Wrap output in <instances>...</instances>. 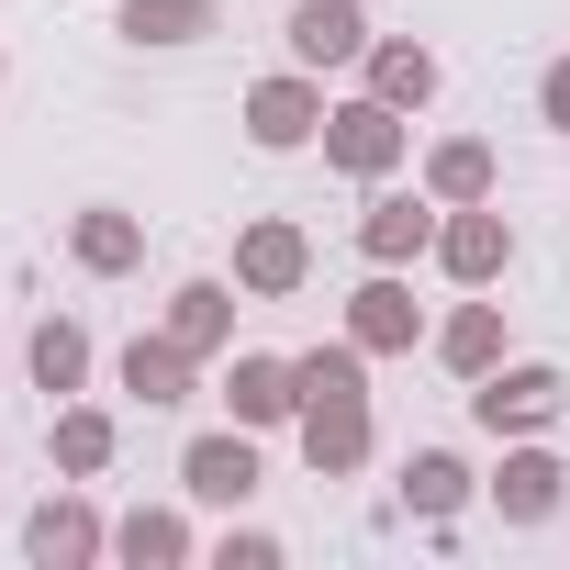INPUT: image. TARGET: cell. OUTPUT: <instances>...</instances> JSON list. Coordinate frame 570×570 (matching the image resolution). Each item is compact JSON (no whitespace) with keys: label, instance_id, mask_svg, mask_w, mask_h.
<instances>
[{"label":"cell","instance_id":"cell-15","mask_svg":"<svg viewBox=\"0 0 570 570\" xmlns=\"http://www.w3.org/2000/svg\"><path fill=\"white\" fill-rule=\"evenodd\" d=\"M68 257H79L90 279H124V268H146V224H135L124 202H79V213H68Z\"/></svg>","mask_w":570,"mask_h":570},{"label":"cell","instance_id":"cell-24","mask_svg":"<svg viewBox=\"0 0 570 570\" xmlns=\"http://www.w3.org/2000/svg\"><path fill=\"white\" fill-rule=\"evenodd\" d=\"M425 190L436 202H492V146L481 135H436L425 146Z\"/></svg>","mask_w":570,"mask_h":570},{"label":"cell","instance_id":"cell-10","mask_svg":"<svg viewBox=\"0 0 570 570\" xmlns=\"http://www.w3.org/2000/svg\"><path fill=\"white\" fill-rule=\"evenodd\" d=\"M370 448H381L370 392H347V403H303V470H314V481H358Z\"/></svg>","mask_w":570,"mask_h":570},{"label":"cell","instance_id":"cell-5","mask_svg":"<svg viewBox=\"0 0 570 570\" xmlns=\"http://www.w3.org/2000/svg\"><path fill=\"white\" fill-rule=\"evenodd\" d=\"M481 492H492L503 525H559V503H570V459H559L548 436H503V470H492Z\"/></svg>","mask_w":570,"mask_h":570},{"label":"cell","instance_id":"cell-20","mask_svg":"<svg viewBox=\"0 0 570 570\" xmlns=\"http://www.w3.org/2000/svg\"><path fill=\"white\" fill-rule=\"evenodd\" d=\"M470 492H481V481H470V459H459V448H414V459H403V514L448 525Z\"/></svg>","mask_w":570,"mask_h":570},{"label":"cell","instance_id":"cell-9","mask_svg":"<svg viewBox=\"0 0 570 570\" xmlns=\"http://www.w3.org/2000/svg\"><path fill=\"white\" fill-rule=\"evenodd\" d=\"M436 268L459 279V292H492V279L514 268V224H503L492 202H448V213H436Z\"/></svg>","mask_w":570,"mask_h":570},{"label":"cell","instance_id":"cell-16","mask_svg":"<svg viewBox=\"0 0 570 570\" xmlns=\"http://www.w3.org/2000/svg\"><path fill=\"white\" fill-rule=\"evenodd\" d=\"M112 448H124V425L101 414V403H57V425H46V459H57V481H101L112 470Z\"/></svg>","mask_w":570,"mask_h":570},{"label":"cell","instance_id":"cell-11","mask_svg":"<svg viewBox=\"0 0 570 570\" xmlns=\"http://www.w3.org/2000/svg\"><path fill=\"white\" fill-rule=\"evenodd\" d=\"M224 414L235 425H303V370L292 358H268V347H235V370H224Z\"/></svg>","mask_w":570,"mask_h":570},{"label":"cell","instance_id":"cell-12","mask_svg":"<svg viewBox=\"0 0 570 570\" xmlns=\"http://www.w3.org/2000/svg\"><path fill=\"white\" fill-rule=\"evenodd\" d=\"M347 336H358L370 358H403V347H425L436 325H425V303L403 292V268H370V279H358V303H347Z\"/></svg>","mask_w":570,"mask_h":570},{"label":"cell","instance_id":"cell-27","mask_svg":"<svg viewBox=\"0 0 570 570\" xmlns=\"http://www.w3.org/2000/svg\"><path fill=\"white\" fill-rule=\"evenodd\" d=\"M537 112H548V135H570V57H548V79H537Z\"/></svg>","mask_w":570,"mask_h":570},{"label":"cell","instance_id":"cell-17","mask_svg":"<svg viewBox=\"0 0 570 570\" xmlns=\"http://www.w3.org/2000/svg\"><path fill=\"white\" fill-rule=\"evenodd\" d=\"M157 325H168L190 358H224V347H235V279H179Z\"/></svg>","mask_w":570,"mask_h":570},{"label":"cell","instance_id":"cell-6","mask_svg":"<svg viewBox=\"0 0 570 570\" xmlns=\"http://www.w3.org/2000/svg\"><path fill=\"white\" fill-rule=\"evenodd\" d=\"M303 279H314V235H303L292 213H257V224L235 235V292H246V303H292Z\"/></svg>","mask_w":570,"mask_h":570},{"label":"cell","instance_id":"cell-13","mask_svg":"<svg viewBox=\"0 0 570 570\" xmlns=\"http://www.w3.org/2000/svg\"><path fill=\"white\" fill-rule=\"evenodd\" d=\"M279 35H292V68H358L370 57V12H358V0H292V23H279Z\"/></svg>","mask_w":570,"mask_h":570},{"label":"cell","instance_id":"cell-8","mask_svg":"<svg viewBox=\"0 0 570 570\" xmlns=\"http://www.w3.org/2000/svg\"><path fill=\"white\" fill-rule=\"evenodd\" d=\"M246 146H268V157L325 146V79H314V68H279V79H257V90H246Z\"/></svg>","mask_w":570,"mask_h":570},{"label":"cell","instance_id":"cell-3","mask_svg":"<svg viewBox=\"0 0 570 570\" xmlns=\"http://www.w3.org/2000/svg\"><path fill=\"white\" fill-rule=\"evenodd\" d=\"M23 559H35V570H101V559H112V525H101V503H90L79 481H57V492L23 514Z\"/></svg>","mask_w":570,"mask_h":570},{"label":"cell","instance_id":"cell-18","mask_svg":"<svg viewBox=\"0 0 570 570\" xmlns=\"http://www.w3.org/2000/svg\"><path fill=\"white\" fill-rule=\"evenodd\" d=\"M190 381H202V358H190V347H179V336H168V325H157V336H135V347H124V392H135V403H146V414H168V403H190Z\"/></svg>","mask_w":570,"mask_h":570},{"label":"cell","instance_id":"cell-21","mask_svg":"<svg viewBox=\"0 0 570 570\" xmlns=\"http://www.w3.org/2000/svg\"><path fill=\"white\" fill-rule=\"evenodd\" d=\"M358 68H370V90H381L392 112H425V101H436V57H425V46H403V35H370V57H358Z\"/></svg>","mask_w":570,"mask_h":570},{"label":"cell","instance_id":"cell-25","mask_svg":"<svg viewBox=\"0 0 570 570\" xmlns=\"http://www.w3.org/2000/svg\"><path fill=\"white\" fill-rule=\"evenodd\" d=\"M292 370H303V403H347V392H370V347H358V336H336V347H303Z\"/></svg>","mask_w":570,"mask_h":570},{"label":"cell","instance_id":"cell-22","mask_svg":"<svg viewBox=\"0 0 570 570\" xmlns=\"http://www.w3.org/2000/svg\"><path fill=\"white\" fill-rule=\"evenodd\" d=\"M425 347H436V358H448L459 381H481V370H503V303H459V314H448V325H436Z\"/></svg>","mask_w":570,"mask_h":570},{"label":"cell","instance_id":"cell-14","mask_svg":"<svg viewBox=\"0 0 570 570\" xmlns=\"http://www.w3.org/2000/svg\"><path fill=\"white\" fill-rule=\"evenodd\" d=\"M112 559L124 570H190L202 559V525L179 503H135V514H112Z\"/></svg>","mask_w":570,"mask_h":570},{"label":"cell","instance_id":"cell-1","mask_svg":"<svg viewBox=\"0 0 570 570\" xmlns=\"http://www.w3.org/2000/svg\"><path fill=\"white\" fill-rule=\"evenodd\" d=\"M559 414H570V370H548V358H503V370L470 381V425L481 436H548Z\"/></svg>","mask_w":570,"mask_h":570},{"label":"cell","instance_id":"cell-2","mask_svg":"<svg viewBox=\"0 0 570 570\" xmlns=\"http://www.w3.org/2000/svg\"><path fill=\"white\" fill-rule=\"evenodd\" d=\"M403 157H414V124H403L381 90H358V101L325 112V168H347V179H392Z\"/></svg>","mask_w":570,"mask_h":570},{"label":"cell","instance_id":"cell-19","mask_svg":"<svg viewBox=\"0 0 570 570\" xmlns=\"http://www.w3.org/2000/svg\"><path fill=\"white\" fill-rule=\"evenodd\" d=\"M23 370H35V392H46V403L90 392V325H79V314H46V325H35V347H23Z\"/></svg>","mask_w":570,"mask_h":570},{"label":"cell","instance_id":"cell-7","mask_svg":"<svg viewBox=\"0 0 570 570\" xmlns=\"http://www.w3.org/2000/svg\"><path fill=\"white\" fill-rule=\"evenodd\" d=\"M436 190H392V179H370V213H358V257L370 268H414V257H436Z\"/></svg>","mask_w":570,"mask_h":570},{"label":"cell","instance_id":"cell-26","mask_svg":"<svg viewBox=\"0 0 570 570\" xmlns=\"http://www.w3.org/2000/svg\"><path fill=\"white\" fill-rule=\"evenodd\" d=\"M213 559H224V570H279V537H268V525H235V514H224Z\"/></svg>","mask_w":570,"mask_h":570},{"label":"cell","instance_id":"cell-28","mask_svg":"<svg viewBox=\"0 0 570 570\" xmlns=\"http://www.w3.org/2000/svg\"><path fill=\"white\" fill-rule=\"evenodd\" d=\"M0 90H12V57H0Z\"/></svg>","mask_w":570,"mask_h":570},{"label":"cell","instance_id":"cell-4","mask_svg":"<svg viewBox=\"0 0 570 570\" xmlns=\"http://www.w3.org/2000/svg\"><path fill=\"white\" fill-rule=\"evenodd\" d=\"M179 492H190L202 514H246V503H257V425L190 436V448H179Z\"/></svg>","mask_w":570,"mask_h":570},{"label":"cell","instance_id":"cell-23","mask_svg":"<svg viewBox=\"0 0 570 570\" xmlns=\"http://www.w3.org/2000/svg\"><path fill=\"white\" fill-rule=\"evenodd\" d=\"M224 12H213V0H124V12H112V35L124 46H202Z\"/></svg>","mask_w":570,"mask_h":570}]
</instances>
